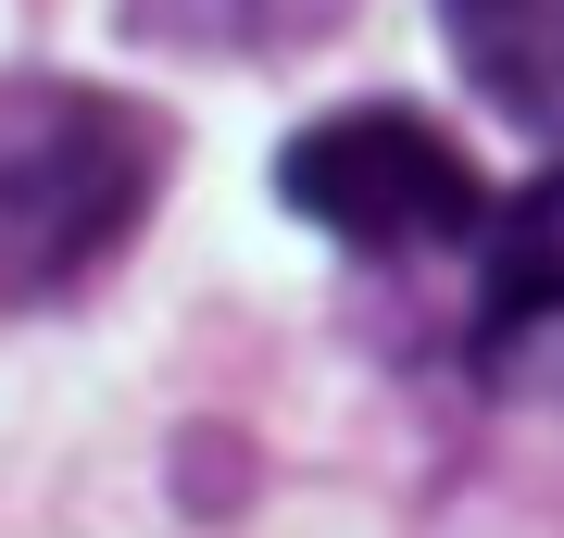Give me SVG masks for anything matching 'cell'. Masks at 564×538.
I'll list each match as a JSON object with an SVG mask.
<instances>
[{
    "mask_svg": "<svg viewBox=\"0 0 564 538\" xmlns=\"http://www.w3.org/2000/svg\"><path fill=\"white\" fill-rule=\"evenodd\" d=\"M176 125L126 88L0 76V300H63L139 239Z\"/></svg>",
    "mask_w": 564,
    "mask_h": 538,
    "instance_id": "6da1fadb",
    "label": "cell"
},
{
    "mask_svg": "<svg viewBox=\"0 0 564 538\" xmlns=\"http://www.w3.org/2000/svg\"><path fill=\"white\" fill-rule=\"evenodd\" d=\"M276 200L302 226L351 251H440V239H477L489 226V188L426 113L402 100H364V113H314L302 139L276 151Z\"/></svg>",
    "mask_w": 564,
    "mask_h": 538,
    "instance_id": "7a4b0ae2",
    "label": "cell"
},
{
    "mask_svg": "<svg viewBox=\"0 0 564 538\" xmlns=\"http://www.w3.org/2000/svg\"><path fill=\"white\" fill-rule=\"evenodd\" d=\"M477 363L527 351L540 326H564V163L527 176L502 213H489V263H477Z\"/></svg>",
    "mask_w": 564,
    "mask_h": 538,
    "instance_id": "3957f363",
    "label": "cell"
},
{
    "mask_svg": "<svg viewBox=\"0 0 564 538\" xmlns=\"http://www.w3.org/2000/svg\"><path fill=\"white\" fill-rule=\"evenodd\" d=\"M464 76L502 100V125L564 139V0H440Z\"/></svg>",
    "mask_w": 564,
    "mask_h": 538,
    "instance_id": "277c9868",
    "label": "cell"
}]
</instances>
